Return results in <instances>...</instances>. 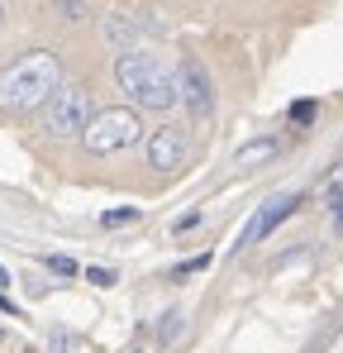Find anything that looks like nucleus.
Here are the masks:
<instances>
[{
    "mask_svg": "<svg viewBox=\"0 0 343 353\" xmlns=\"http://www.w3.org/2000/svg\"><path fill=\"white\" fill-rule=\"evenodd\" d=\"M148 168H158V172H176L181 163H186V153H191V143H186V134L181 129H172V124H163V129H153L148 134Z\"/></svg>",
    "mask_w": 343,
    "mask_h": 353,
    "instance_id": "nucleus-6",
    "label": "nucleus"
},
{
    "mask_svg": "<svg viewBox=\"0 0 343 353\" xmlns=\"http://www.w3.org/2000/svg\"><path fill=\"white\" fill-rule=\"evenodd\" d=\"M320 205H324L329 215H339V210H343V163L320 181Z\"/></svg>",
    "mask_w": 343,
    "mask_h": 353,
    "instance_id": "nucleus-10",
    "label": "nucleus"
},
{
    "mask_svg": "<svg viewBox=\"0 0 343 353\" xmlns=\"http://www.w3.org/2000/svg\"><path fill=\"white\" fill-rule=\"evenodd\" d=\"M138 19H129V14H105V39H110L114 48L124 53V48H138Z\"/></svg>",
    "mask_w": 343,
    "mask_h": 353,
    "instance_id": "nucleus-8",
    "label": "nucleus"
},
{
    "mask_svg": "<svg viewBox=\"0 0 343 353\" xmlns=\"http://www.w3.org/2000/svg\"><path fill=\"white\" fill-rule=\"evenodd\" d=\"M0 14H5V0H0Z\"/></svg>",
    "mask_w": 343,
    "mask_h": 353,
    "instance_id": "nucleus-21",
    "label": "nucleus"
},
{
    "mask_svg": "<svg viewBox=\"0 0 343 353\" xmlns=\"http://www.w3.org/2000/svg\"><path fill=\"white\" fill-rule=\"evenodd\" d=\"M53 353H76V339L72 334H53Z\"/></svg>",
    "mask_w": 343,
    "mask_h": 353,
    "instance_id": "nucleus-17",
    "label": "nucleus"
},
{
    "mask_svg": "<svg viewBox=\"0 0 343 353\" xmlns=\"http://www.w3.org/2000/svg\"><path fill=\"white\" fill-rule=\"evenodd\" d=\"M86 277H91V282H96V287H114V272H110V268H91V272H86Z\"/></svg>",
    "mask_w": 343,
    "mask_h": 353,
    "instance_id": "nucleus-16",
    "label": "nucleus"
},
{
    "mask_svg": "<svg viewBox=\"0 0 343 353\" xmlns=\"http://www.w3.org/2000/svg\"><path fill=\"white\" fill-rule=\"evenodd\" d=\"M5 282H10V272H5V268H0V292H5Z\"/></svg>",
    "mask_w": 343,
    "mask_h": 353,
    "instance_id": "nucleus-19",
    "label": "nucleus"
},
{
    "mask_svg": "<svg viewBox=\"0 0 343 353\" xmlns=\"http://www.w3.org/2000/svg\"><path fill=\"white\" fill-rule=\"evenodd\" d=\"M86 119H91V91H86L81 81L57 86L53 96L43 101V129H48L53 139H72V134H81Z\"/></svg>",
    "mask_w": 343,
    "mask_h": 353,
    "instance_id": "nucleus-4",
    "label": "nucleus"
},
{
    "mask_svg": "<svg viewBox=\"0 0 343 353\" xmlns=\"http://www.w3.org/2000/svg\"><path fill=\"white\" fill-rule=\"evenodd\" d=\"M114 86L138 105V110H158L167 115L172 105H181L176 96V72H167V62L158 53H143V48H124L114 58Z\"/></svg>",
    "mask_w": 343,
    "mask_h": 353,
    "instance_id": "nucleus-1",
    "label": "nucleus"
},
{
    "mask_svg": "<svg viewBox=\"0 0 343 353\" xmlns=\"http://www.w3.org/2000/svg\"><path fill=\"white\" fill-rule=\"evenodd\" d=\"M48 268H53L57 277H72V272H76V263H72V258H48Z\"/></svg>",
    "mask_w": 343,
    "mask_h": 353,
    "instance_id": "nucleus-15",
    "label": "nucleus"
},
{
    "mask_svg": "<svg viewBox=\"0 0 343 353\" xmlns=\"http://www.w3.org/2000/svg\"><path fill=\"white\" fill-rule=\"evenodd\" d=\"M62 10H67V19H81V14H86V5H81V0H62Z\"/></svg>",
    "mask_w": 343,
    "mask_h": 353,
    "instance_id": "nucleus-18",
    "label": "nucleus"
},
{
    "mask_svg": "<svg viewBox=\"0 0 343 353\" xmlns=\"http://www.w3.org/2000/svg\"><path fill=\"white\" fill-rule=\"evenodd\" d=\"M282 153V143L277 139H253V143H243L238 148V168H258V163H272Z\"/></svg>",
    "mask_w": 343,
    "mask_h": 353,
    "instance_id": "nucleus-9",
    "label": "nucleus"
},
{
    "mask_svg": "<svg viewBox=\"0 0 343 353\" xmlns=\"http://www.w3.org/2000/svg\"><path fill=\"white\" fill-rule=\"evenodd\" d=\"M57 86H62V62H57V53L34 48V53H24L19 62H10L0 72V110L5 115H29V110H39L53 96Z\"/></svg>",
    "mask_w": 343,
    "mask_h": 353,
    "instance_id": "nucleus-2",
    "label": "nucleus"
},
{
    "mask_svg": "<svg viewBox=\"0 0 343 353\" xmlns=\"http://www.w3.org/2000/svg\"><path fill=\"white\" fill-rule=\"evenodd\" d=\"M143 139V119L129 105H114V110H91L86 129H81V143L91 158H110V153H124Z\"/></svg>",
    "mask_w": 343,
    "mask_h": 353,
    "instance_id": "nucleus-3",
    "label": "nucleus"
},
{
    "mask_svg": "<svg viewBox=\"0 0 343 353\" xmlns=\"http://www.w3.org/2000/svg\"><path fill=\"white\" fill-rule=\"evenodd\" d=\"M334 220H339V234H343V210H339V215H334Z\"/></svg>",
    "mask_w": 343,
    "mask_h": 353,
    "instance_id": "nucleus-20",
    "label": "nucleus"
},
{
    "mask_svg": "<svg viewBox=\"0 0 343 353\" xmlns=\"http://www.w3.org/2000/svg\"><path fill=\"white\" fill-rule=\"evenodd\" d=\"M181 320H186L181 310H167V315H163V325H158V339H163V344H176V339H181Z\"/></svg>",
    "mask_w": 343,
    "mask_h": 353,
    "instance_id": "nucleus-11",
    "label": "nucleus"
},
{
    "mask_svg": "<svg viewBox=\"0 0 343 353\" xmlns=\"http://www.w3.org/2000/svg\"><path fill=\"white\" fill-rule=\"evenodd\" d=\"M295 205H300V196H295V191H291V196H272V201H267V205H262V210L248 220V230H243V243H258V239H267V234H272V230H277V225L286 220V215L295 210Z\"/></svg>",
    "mask_w": 343,
    "mask_h": 353,
    "instance_id": "nucleus-7",
    "label": "nucleus"
},
{
    "mask_svg": "<svg viewBox=\"0 0 343 353\" xmlns=\"http://www.w3.org/2000/svg\"><path fill=\"white\" fill-rule=\"evenodd\" d=\"M176 96H181V105H186L196 119H205L210 110H215V81H210V72H205L196 58H186L181 67H176Z\"/></svg>",
    "mask_w": 343,
    "mask_h": 353,
    "instance_id": "nucleus-5",
    "label": "nucleus"
},
{
    "mask_svg": "<svg viewBox=\"0 0 343 353\" xmlns=\"http://www.w3.org/2000/svg\"><path fill=\"white\" fill-rule=\"evenodd\" d=\"M129 220H138L134 205H129V210H110V215H105V230H119V225H129Z\"/></svg>",
    "mask_w": 343,
    "mask_h": 353,
    "instance_id": "nucleus-14",
    "label": "nucleus"
},
{
    "mask_svg": "<svg viewBox=\"0 0 343 353\" xmlns=\"http://www.w3.org/2000/svg\"><path fill=\"white\" fill-rule=\"evenodd\" d=\"M210 268V253H200V258H186V263H176V272L172 277H191V272H205Z\"/></svg>",
    "mask_w": 343,
    "mask_h": 353,
    "instance_id": "nucleus-12",
    "label": "nucleus"
},
{
    "mask_svg": "<svg viewBox=\"0 0 343 353\" xmlns=\"http://www.w3.org/2000/svg\"><path fill=\"white\" fill-rule=\"evenodd\" d=\"M315 119V101H295L291 105V124H310Z\"/></svg>",
    "mask_w": 343,
    "mask_h": 353,
    "instance_id": "nucleus-13",
    "label": "nucleus"
}]
</instances>
